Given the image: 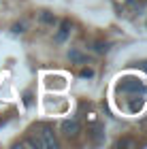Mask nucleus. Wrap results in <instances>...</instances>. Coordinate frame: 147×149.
Listing matches in <instances>:
<instances>
[{"mask_svg": "<svg viewBox=\"0 0 147 149\" xmlns=\"http://www.w3.org/2000/svg\"><path fill=\"white\" fill-rule=\"evenodd\" d=\"M32 147H43V149H56L58 147V141L53 136V130L47 126H41L38 132H34V141L30 143Z\"/></svg>", "mask_w": 147, "mask_h": 149, "instance_id": "nucleus-1", "label": "nucleus"}, {"mask_svg": "<svg viewBox=\"0 0 147 149\" xmlns=\"http://www.w3.org/2000/svg\"><path fill=\"white\" fill-rule=\"evenodd\" d=\"M145 85L139 77H124L119 81V92H143Z\"/></svg>", "mask_w": 147, "mask_h": 149, "instance_id": "nucleus-2", "label": "nucleus"}, {"mask_svg": "<svg viewBox=\"0 0 147 149\" xmlns=\"http://www.w3.org/2000/svg\"><path fill=\"white\" fill-rule=\"evenodd\" d=\"M79 130H81V126H79L77 119H64L62 121V132L66 136H77Z\"/></svg>", "mask_w": 147, "mask_h": 149, "instance_id": "nucleus-3", "label": "nucleus"}, {"mask_svg": "<svg viewBox=\"0 0 147 149\" xmlns=\"http://www.w3.org/2000/svg\"><path fill=\"white\" fill-rule=\"evenodd\" d=\"M68 32H70V22H62V24H60L58 34H56V43H62V40L68 36Z\"/></svg>", "mask_w": 147, "mask_h": 149, "instance_id": "nucleus-4", "label": "nucleus"}, {"mask_svg": "<svg viewBox=\"0 0 147 149\" xmlns=\"http://www.w3.org/2000/svg\"><path fill=\"white\" fill-rule=\"evenodd\" d=\"M68 56H70V60H72V62H77V64H85V62H88V58H85V56H81V53H79V51H75V49H72V51L68 53Z\"/></svg>", "mask_w": 147, "mask_h": 149, "instance_id": "nucleus-5", "label": "nucleus"}, {"mask_svg": "<svg viewBox=\"0 0 147 149\" xmlns=\"http://www.w3.org/2000/svg\"><path fill=\"white\" fill-rule=\"evenodd\" d=\"M141 109H143V98L139 96L137 100H132V102H130V111H132V113H137V111H141Z\"/></svg>", "mask_w": 147, "mask_h": 149, "instance_id": "nucleus-6", "label": "nucleus"}, {"mask_svg": "<svg viewBox=\"0 0 147 149\" xmlns=\"http://www.w3.org/2000/svg\"><path fill=\"white\" fill-rule=\"evenodd\" d=\"M117 147H134V141H128V139H124V141H119Z\"/></svg>", "mask_w": 147, "mask_h": 149, "instance_id": "nucleus-7", "label": "nucleus"}, {"mask_svg": "<svg viewBox=\"0 0 147 149\" xmlns=\"http://www.w3.org/2000/svg\"><path fill=\"white\" fill-rule=\"evenodd\" d=\"M41 19H43V22H47V24H53V22H56V17H53V15H49V13H43V15H41Z\"/></svg>", "mask_w": 147, "mask_h": 149, "instance_id": "nucleus-8", "label": "nucleus"}, {"mask_svg": "<svg viewBox=\"0 0 147 149\" xmlns=\"http://www.w3.org/2000/svg\"><path fill=\"white\" fill-rule=\"evenodd\" d=\"M81 77H94V70H92V68H83L81 70Z\"/></svg>", "mask_w": 147, "mask_h": 149, "instance_id": "nucleus-9", "label": "nucleus"}, {"mask_svg": "<svg viewBox=\"0 0 147 149\" xmlns=\"http://www.w3.org/2000/svg\"><path fill=\"white\" fill-rule=\"evenodd\" d=\"M139 68H141V70H145V72H147V60H145V62H141V64H139Z\"/></svg>", "mask_w": 147, "mask_h": 149, "instance_id": "nucleus-10", "label": "nucleus"}, {"mask_svg": "<svg viewBox=\"0 0 147 149\" xmlns=\"http://www.w3.org/2000/svg\"><path fill=\"white\" fill-rule=\"evenodd\" d=\"M15 32H24V24H17L15 26Z\"/></svg>", "mask_w": 147, "mask_h": 149, "instance_id": "nucleus-11", "label": "nucleus"}]
</instances>
